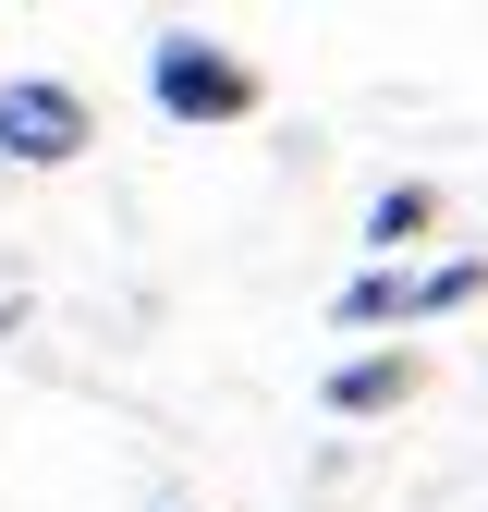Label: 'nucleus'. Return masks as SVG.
<instances>
[{"instance_id":"nucleus-4","label":"nucleus","mask_w":488,"mask_h":512,"mask_svg":"<svg viewBox=\"0 0 488 512\" xmlns=\"http://www.w3.org/2000/svg\"><path fill=\"white\" fill-rule=\"evenodd\" d=\"M330 317H342V330H379V317L403 330V317H415V281H403V269H366V281H342V305H330Z\"/></svg>"},{"instance_id":"nucleus-6","label":"nucleus","mask_w":488,"mask_h":512,"mask_svg":"<svg viewBox=\"0 0 488 512\" xmlns=\"http://www.w3.org/2000/svg\"><path fill=\"white\" fill-rule=\"evenodd\" d=\"M403 232H427V183H391V196L366 208V244H403Z\"/></svg>"},{"instance_id":"nucleus-2","label":"nucleus","mask_w":488,"mask_h":512,"mask_svg":"<svg viewBox=\"0 0 488 512\" xmlns=\"http://www.w3.org/2000/svg\"><path fill=\"white\" fill-rule=\"evenodd\" d=\"M86 147H98V122H86V98L61 86V74H13V86H0V159L61 171V159H86Z\"/></svg>"},{"instance_id":"nucleus-3","label":"nucleus","mask_w":488,"mask_h":512,"mask_svg":"<svg viewBox=\"0 0 488 512\" xmlns=\"http://www.w3.org/2000/svg\"><path fill=\"white\" fill-rule=\"evenodd\" d=\"M415 354H354V366H330V415H391V403H415Z\"/></svg>"},{"instance_id":"nucleus-1","label":"nucleus","mask_w":488,"mask_h":512,"mask_svg":"<svg viewBox=\"0 0 488 512\" xmlns=\"http://www.w3.org/2000/svg\"><path fill=\"white\" fill-rule=\"evenodd\" d=\"M147 98L171 122H257V74H244L220 37H183V25L147 49Z\"/></svg>"},{"instance_id":"nucleus-5","label":"nucleus","mask_w":488,"mask_h":512,"mask_svg":"<svg viewBox=\"0 0 488 512\" xmlns=\"http://www.w3.org/2000/svg\"><path fill=\"white\" fill-rule=\"evenodd\" d=\"M488 293V256H452V269H415V317H452Z\"/></svg>"}]
</instances>
